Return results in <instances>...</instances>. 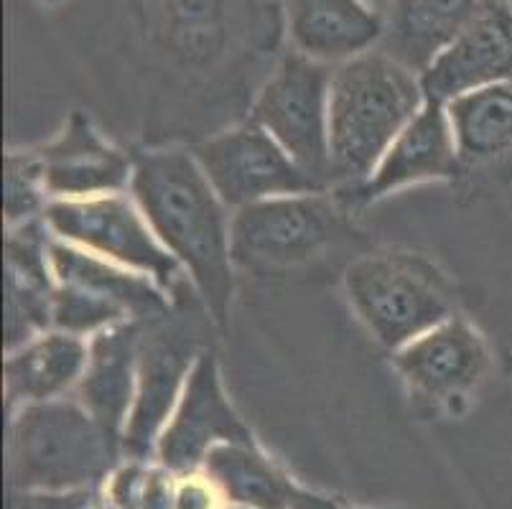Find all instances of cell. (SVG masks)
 Listing matches in <instances>:
<instances>
[{
	"label": "cell",
	"instance_id": "obj_25",
	"mask_svg": "<svg viewBox=\"0 0 512 509\" xmlns=\"http://www.w3.org/2000/svg\"><path fill=\"white\" fill-rule=\"evenodd\" d=\"M97 489L74 492H16L13 489L8 509H92Z\"/></svg>",
	"mask_w": 512,
	"mask_h": 509
},
{
	"label": "cell",
	"instance_id": "obj_2",
	"mask_svg": "<svg viewBox=\"0 0 512 509\" xmlns=\"http://www.w3.org/2000/svg\"><path fill=\"white\" fill-rule=\"evenodd\" d=\"M426 102L421 74L383 49L332 69L329 84V163L332 191L370 179L398 133Z\"/></svg>",
	"mask_w": 512,
	"mask_h": 509
},
{
	"label": "cell",
	"instance_id": "obj_8",
	"mask_svg": "<svg viewBox=\"0 0 512 509\" xmlns=\"http://www.w3.org/2000/svg\"><path fill=\"white\" fill-rule=\"evenodd\" d=\"M192 153L230 212L276 196L321 191L253 120L207 138Z\"/></svg>",
	"mask_w": 512,
	"mask_h": 509
},
{
	"label": "cell",
	"instance_id": "obj_28",
	"mask_svg": "<svg viewBox=\"0 0 512 509\" xmlns=\"http://www.w3.org/2000/svg\"><path fill=\"white\" fill-rule=\"evenodd\" d=\"M92 509H120V507H115V504L110 502V499H107L105 494L100 492V489H97V492H95V504H92Z\"/></svg>",
	"mask_w": 512,
	"mask_h": 509
},
{
	"label": "cell",
	"instance_id": "obj_22",
	"mask_svg": "<svg viewBox=\"0 0 512 509\" xmlns=\"http://www.w3.org/2000/svg\"><path fill=\"white\" fill-rule=\"evenodd\" d=\"M174 476L161 464L128 459L115 466L100 492L120 509H174Z\"/></svg>",
	"mask_w": 512,
	"mask_h": 509
},
{
	"label": "cell",
	"instance_id": "obj_18",
	"mask_svg": "<svg viewBox=\"0 0 512 509\" xmlns=\"http://www.w3.org/2000/svg\"><path fill=\"white\" fill-rule=\"evenodd\" d=\"M90 339L49 329L8 352L3 364L8 413L23 405L69 398L85 372Z\"/></svg>",
	"mask_w": 512,
	"mask_h": 509
},
{
	"label": "cell",
	"instance_id": "obj_20",
	"mask_svg": "<svg viewBox=\"0 0 512 509\" xmlns=\"http://www.w3.org/2000/svg\"><path fill=\"white\" fill-rule=\"evenodd\" d=\"M462 174L512 166V82L464 92L446 102Z\"/></svg>",
	"mask_w": 512,
	"mask_h": 509
},
{
	"label": "cell",
	"instance_id": "obj_29",
	"mask_svg": "<svg viewBox=\"0 0 512 509\" xmlns=\"http://www.w3.org/2000/svg\"><path fill=\"white\" fill-rule=\"evenodd\" d=\"M367 6H372V8H377V11L383 13L385 11V6H388L390 0H365Z\"/></svg>",
	"mask_w": 512,
	"mask_h": 509
},
{
	"label": "cell",
	"instance_id": "obj_5",
	"mask_svg": "<svg viewBox=\"0 0 512 509\" xmlns=\"http://www.w3.org/2000/svg\"><path fill=\"white\" fill-rule=\"evenodd\" d=\"M352 209L334 191L265 199L232 212L235 268L268 273L324 255L352 232Z\"/></svg>",
	"mask_w": 512,
	"mask_h": 509
},
{
	"label": "cell",
	"instance_id": "obj_10",
	"mask_svg": "<svg viewBox=\"0 0 512 509\" xmlns=\"http://www.w3.org/2000/svg\"><path fill=\"white\" fill-rule=\"evenodd\" d=\"M197 357L199 349L194 339L174 326L161 324V319L146 321L138 359L136 400L120 441L123 456L136 461L156 456L158 438L169 426Z\"/></svg>",
	"mask_w": 512,
	"mask_h": 509
},
{
	"label": "cell",
	"instance_id": "obj_7",
	"mask_svg": "<svg viewBox=\"0 0 512 509\" xmlns=\"http://www.w3.org/2000/svg\"><path fill=\"white\" fill-rule=\"evenodd\" d=\"M332 69L299 51H286L250 110V120L271 135L321 191L334 189L329 163Z\"/></svg>",
	"mask_w": 512,
	"mask_h": 509
},
{
	"label": "cell",
	"instance_id": "obj_11",
	"mask_svg": "<svg viewBox=\"0 0 512 509\" xmlns=\"http://www.w3.org/2000/svg\"><path fill=\"white\" fill-rule=\"evenodd\" d=\"M393 362L413 398L439 405L469 398L492 372L484 336L459 314L393 352Z\"/></svg>",
	"mask_w": 512,
	"mask_h": 509
},
{
	"label": "cell",
	"instance_id": "obj_14",
	"mask_svg": "<svg viewBox=\"0 0 512 509\" xmlns=\"http://www.w3.org/2000/svg\"><path fill=\"white\" fill-rule=\"evenodd\" d=\"M497 82H512V8L505 3L472 23L421 74L426 97L439 102Z\"/></svg>",
	"mask_w": 512,
	"mask_h": 509
},
{
	"label": "cell",
	"instance_id": "obj_4",
	"mask_svg": "<svg viewBox=\"0 0 512 509\" xmlns=\"http://www.w3.org/2000/svg\"><path fill=\"white\" fill-rule=\"evenodd\" d=\"M342 283L349 308L390 352L456 316L459 306L449 275L418 252L362 255L347 265Z\"/></svg>",
	"mask_w": 512,
	"mask_h": 509
},
{
	"label": "cell",
	"instance_id": "obj_31",
	"mask_svg": "<svg viewBox=\"0 0 512 509\" xmlns=\"http://www.w3.org/2000/svg\"><path fill=\"white\" fill-rule=\"evenodd\" d=\"M227 509H250V507H237V504H235V507H227Z\"/></svg>",
	"mask_w": 512,
	"mask_h": 509
},
{
	"label": "cell",
	"instance_id": "obj_9",
	"mask_svg": "<svg viewBox=\"0 0 512 509\" xmlns=\"http://www.w3.org/2000/svg\"><path fill=\"white\" fill-rule=\"evenodd\" d=\"M220 443H255L222 387L220 367L212 352H199L181 400L156 446L158 464L176 476L197 474L204 459Z\"/></svg>",
	"mask_w": 512,
	"mask_h": 509
},
{
	"label": "cell",
	"instance_id": "obj_30",
	"mask_svg": "<svg viewBox=\"0 0 512 509\" xmlns=\"http://www.w3.org/2000/svg\"><path fill=\"white\" fill-rule=\"evenodd\" d=\"M502 3H505V6H510V8H512V0H502Z\"/></svg>",
	"mask_w": 512,
	"mask_h": 509
},
{
	"label": "cell",
	"instance_id": "obj_15",
	"mask_svg": "<svg viewBox=\"0 0 512 509\" xmlns=\"http://www.w3.org/2000/svg\"><path fill=\"white\" fill-rule=\"evenodd\" d=\"M143 326L146 321H128L90 336L85 372L72 392V398L118 441H123L136 400Z\"/></svg>",
	"mask_w": 512,
	"mask_h": 509
},
{
	"label": "cell",
	"instance_id": "obj_17",
	"mask_svg": "<svg viewBox=\"0 0 512 509\" xmlns=\"http://www.w3.org/2000/svg\"><path fill=\"white\" fill-rule=\"evenodd\" d=\"M293 51L337 67L377 49L383 13L365 0H283Z\"/></svg>",
	"mask_w": 512,
	"mask_h": 509
},
{
	"label": "cell",
	"instance_id": "obj_1",
	"mask_svg": "<svg viewBox=\"0 0 512 509\" xmlns=\"http://www.w3.org/2000/svg\"><path fill=\"white\" fill-rule=\"evenodd\" d=\"M130 196L161 245L179 260L204 311L225 331L235 293L232 214L194 153L181 148L138 153Z\"/></svg>",
	"mask_w": 512,
	"mask_h": 509
},
{
	"label": "cell",
	"instance_id": "obj_26",
	"mask_svg": "<svg viewBox=\"0 0 512 509\" xmlns=\"http://www.w3.org/2000/svg\"><path fill=\"white\" fill-rule=\"evenodd\" d=\"M217 499H220V492L209 484L207 476L189 474L184 476V482L176 484L174 509H214Z\"/></svg>",
	"mask_w": 512,
	"mask_h": 509
},
{
	"label": "cell",
	"instance_id": "obj_21",
	"mask_svg": "<svg viewBox=\"0 0 512 509\" xmlns=\"http://www.w3.org/2000/svg\"><path fill=\"white\" fill-rule=\"evenodd\" d=\"M222 499L250 509H291L301 489L293 487L281 469L258 451L255 443H220L202 464Z\"/></svg>",
	"mask_w": 512,
	"mask_h": 509
},
{
	"label": "cell",
	"instance_id": "obj_24",
	"mask_svg": "<svg viewBox=\"0 0 512 509\" xmlns=\"http://www.w3.org/2000/svg\"><path fill=\"white\" fill-rule=\"evenodd\" d=\"M49 194L44 189L36 151H11L6 156V224L8 230L44 217Z\"/></svg>",
	"mask_w": 512,
	"mask_h": 509
},
{
	"label": "cell",
	"instance_id": "obj_19",
	"mask_svg": "<svg viewBox=\"0 0 512 509\" xmlns=\"http://www.w3.org/2000/svg\"><path fill=\"white\" fill-rule=\"evenodd\" d=\"M51 273L57 286L79 288L92 296L118 303L133 321L164 319L171 311V296L156 280L100 258L95 252L64 242L51 235Z\"/></svg>",
	"mask_w": 512,
	"mask_h": 509
},
{
	"label": "cell",
	"instance_id": "obj_16",
	"mask_svg": "<svg viewBox=\"0 0 512 509\" xmlns=\"http://www.w3.org/2000/svg\"><path fill=\"white\" fill-rule=\"evenodd\" d=\"M502 0H390L377 49L423 74L436 56Z\"/></svg>",
	"mask_w": 512,
	"mask_h": 509
},
{
	"label": "cell",
	"instance_id": "obj_13",
	"mask_svg": "<svg viewBox=\"0 0 512 509\" xmlns=\"http://www.w3.org/2000/svg\"><path fill=\"white\" fill-rule=\"evenodd\" d=\"M34 151L49 202L130 191L136 156L102 138L85 112H72L62 133Z\"/></svg>",
	"mask_w": 512,
	"mask_h": 509
},
{
	"label": "cell",
	"instance_id": "obj_6",
	"mask_svg": "<svg viewBox=\"0 0 512 509\" xmlns=\"http://www.w3.org/2000/svg\"><path fill=\"white\" fill-rule=\"evenodd\" d=\"M41 219L54 237L156 280L171 298L181 286H192L130 191L90 199H54Z\"/></svg>",
	"mask_w": 512,
	"mask_h": 509
},
{
	"label": "cell",
	"instance_id": "obj_23",
	"mask_svg": "<svg viewBox=\"0 0 512 509\" xmlns=\"http://www.w3.org/2000/svg\"><path fill=\"white\" fill-rule=\"evenodd\" d=\"M130 319L118 303L107 301V298L92 296L87 291L69 286L54 288L51 298V329L67 331V334L90 336L110 329V326L128 324Z\"/></svg>",
	"mask_w": 512,
	"mask_h": 509
},
{
	"label": "cell",
	"instance_id": "obj_12",
	"mask_svg": "<svg viewBox=\"0 0 512 509\" xmlns=\"http://www.w3.org/2000/svg\"><path fill=\"white\" fill-rule=\"evenodd\" d=\"M459 174H462V163L456 153L446 102L426 97L416 118L390 143L370 179L352 189L334 191V194L349 209H357L380 202L383 196L406 189V186L426 184V181H451Z\"/></svg>",
	"mask_w": 512,
	"mask_h": 509
},
{
	"label": "cell",
	"instance_id": "obj_27",
	"mask_svg": "<svg viewBox=\"0 0 512 509\" xmlns=\"http://www.w3.org/2000/svg\"><path fill=\"white\" fill-rule=\"evenodd\" d=\"M291 509H339V507L334 502H329V499H321V497H314V494L299 492V497H296V502H293Z\"/></svg>",
	"mask_w": 512,
	"mask_h": 509
},
{
	"label": "cell",
	"instance_id": "obj_3",
	"mask_svg": "<svg viewBox=\"0 0 512 509\" xmlns=\"http://www.w3.org/2000/svg\"><path fill=\"white\" fill-rule=\"evenodd\" d=\"M123 446L77 400L23 405L8 426V479L16 492L97 489Z\"/></svg>",
	"mask_w": 512,
	"mask_h": 509
}]
</instances>
